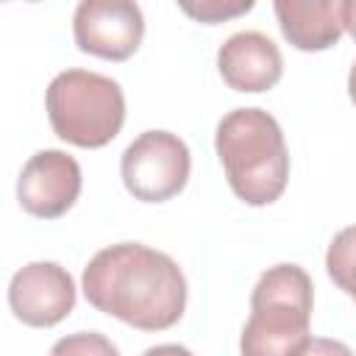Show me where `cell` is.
<instances>
[{
	"label": "cell",
	"mask_w": 356,
	"mask_h": 356,
	"mask_svg": "<svg viewBox=\"0 0 356 356\" xmlns=\"http://www.w3.org/2000/svg\"><path fill=\"white\" fill-rule=\"evenodd\" d=\"M8 306L25 325L50 328L75 306L72 275L56 261H31L11 278Z\"/></svg>",
	"instance_id": "cell-7"
},
{
	"label": "cell",
	"mask_w": 356,
	"mask_h": 356,
	"mask_svg": "<svg viewBox=\"0 0 356 356\" xmlns=\"http://www.w3.org/2000/svg\"><path fill=\"white\" fill-rule=\"evenodd\" d=\"M142 356H195V353L186 350L184 345H156V348H147Z\"/></svg>",
	"instance_id": "cell-15"
},
{
	"label": "cell",
	"mask_w": 356,
	"mask_h": 356,
	"mask_svg": "<svg viewBox=\"0 0 356 356\" xmlns=\"http://www.w3.org/2000/svg\"><path fill=\"white\" fill-rule=\"evenodd\" d=\"M312 278L298 264H275L261 273L250 295V317L242 328V356H300L309 345Z\"/></svg>",
	"instance_id": "cell-3"
},
{
	"label": "cell",
	"mask_w": 356,
	"mask_h": 356,
	"mask_svg": "<svg viewBox=\"0 0 356 356\" xmlns=\"http://www.w3.org/2000/svg\"><path fill=\"white\" fill-rule=\"evenodd\" d=\"M189 147L170 131H145L122 153L120 172L125 189L142 203L175 197L189 178Z\"/></svg>",
	"instance_id": "cell-5"
},
{
	"label": "cell",
	"mask_w": 356,
	"mask_h": 356,
	"mask_svg": "<svg viewBox=\"0 0 356 356\" xmlns=\"http://www.w3.org/2000/svg\"><path fill=\"white\" fill-rule=\"evenodd\" d=\"M81 195V167L64 150H39L33 153L17 181L19 206L42 220H56Z\"/></svg>",
	"instance_id": "cell-8"
},
{
	"label": "cell",
	"mask_w": 356,
	"mask_h": 356,
	"mask_svg": "<svg viewBox=\"0 0 356 356\" xmlns=\"http://www.w3.org/2000/svg\"><path fill=\"white\" fill-rule=\"evenodd\" d=\"M300 356H353V350L339 342V339H325V337H312L309 345L300 350Z\"/></svg>",
	"instance_id": "cell-14"
},
{
	"label": "cell",
	"mask_w": 356,
	"mask_h": 356,
	"mask_svg": "<svg viewBox=\"0 0 356 356\" xmlns=\"http://www.w3.org/2000/svg\"><path fill=\"white\" fill-rule=\"evenodd\" d=\"M342 22L345 31L356 39V0H342Z\"/></svg>",
	"instance_id": "cell-16"
},
{
	"label": "cell",
	"mask_w": 356,
	"mask_h": 356,
	"mask_svg": "<svg viewBox=\"0 0 356 356\" xmlns=\"http://www.w3.org/2000/svg\"><path fill=\"white\" fill-rule=\"evenodd\" d=\"M214 147L228 186L248 206H270L289 178V153L281 125L261 108H234L217 122Z\"/></svg>",
	"instance_id": "cell-2"
},
{
	"label": "cell",
	"mask_w": 356,
	"mask_h": 356,
	"mask_svg": "<svg viewBox=\"0 0 356 356\" xmlns=\"http://www.w3.org/2000/svg\"><path fill=\"white\" fill-rule=\"evenodd\" d=\"M325 270L331 281L356 300V225L342 228L325 253Z\"/></svg>",
	"instance_id": "cell-11"
},
{
	"label": "cell",
	"mask_w": 356,
	"mask_h": 356,
	"mask_svg": "<svg viewBox=\"0 0 356 356\" xmlns=\"http://www.w3.org/2000/svg\"><path fill=\"white\" fill-rule=\"evenodd\" d=\"M348 95H350V100L356 103V61H353V67H350V75H348Z\"/></svg>",
	"instance_id": "cell-17"
},
{
	"label": "cell",
	"mask_w": 356,
	"mask_h": 356,
	"mask_svg": "<svg viewBox=\"0 0 356 356\" xmlns=\"http://www.w3.org/2000/svg\"><path fill=\"white\" fill-rule=\"evenodd\" d=\"M281 33L298 50H325L345 31L342 0H275Z\"/></svg>",
	"instance_id": "cell-10"
},
{
	"label": "cell",
	"mask_w": 356,
	"mask_h": 356,
	"mask_svg": "<svg viewBox=\"0 0 356 356\" xmlns=\"http://www.w3.org/2000/svg\"><path fill=\"white\" fill-rule=\"evenodd\" d=\"M217 70L236 92H267L284 72L278 44L259 31H239L217 50Z\"/></svg>",
	"instance_id": "cell-9"
},
{
	"label": "cell",
	"mask_w": 356,
	"mask_h": 356,
	"mask_svg": "<svg viewBox=\"0 0 356 356\" xmlns=\"http://www.w3.org/2000/svg\"><path fill=\"white\" fill-rule=\"evenodd\" d=\"M181 8L189 14V17H195V19H200V22H222V19H228V17H236V14H245V11H250L253 8V3L250 0H239V3H220V0H203V3H181Z\"/></svg>",
	"instance_id": "cell-13"
},
{
	"label": "cell",
	"mask_w": 356,
	"mask_h": 356,
	"mask_svg": "<svg viewBox=\"0 0 356 356\" xmlns=\"http://www.w3.org/2000/svg\"><path fill=\"white\" fill-rule=\"evenodd\" d=\"M72 33L83 53L125 61L142 44L145 17L142 8L128 0H83L72 17Z\"/></svg>",
	"instance_id": "cell-6"
},
{
	"label": "cell",
	"mask_w": 356,
	"mask_h": 356,
	"mask_svg": "<svg viewBox=\"0 0 356 356\" xmlns=\"http://www.w3.org/2000/svg\"><path fill=\"white\" fill-rule=\"evenodd\" d=\"M44 106L56 136L75 147H103L125 122L120 83L89 70L58 72L47 86Z\"/></svg>",
	"instance_id": "cell-4"
},
{
	"label": "cell",
	"mask_w": 356,
	"mask_h": 356,
	"mask_svg": "<svg viewBox=\"0 0 356 356\" xmlns=\"http://www.w3.org/2000/svg\"><path fill=\"white\" fill-rule=\"evenodd\" d=\"M50 356H120V350L111 339H106L97 331H78L61 337L50 348Z\"/></svg>",
	"instance_id": "cell-12"
},
{
	"label": "cell",
	"mask_w": 356,
	"mask_h": 356,
	"mask_svg": "<svg viewBox=\"0 0 356 356\" xmlns=\"http://www.w3.org/2000/svg\"><path fill=\"white\" fill-rule=\"evenodd\" d=\"M86 300L139 331H164L186 309V278L161 250L120 242L92 256L83 270Z\"/></svg>",
	"instance_id": "cell-1"
}]
</instances>
